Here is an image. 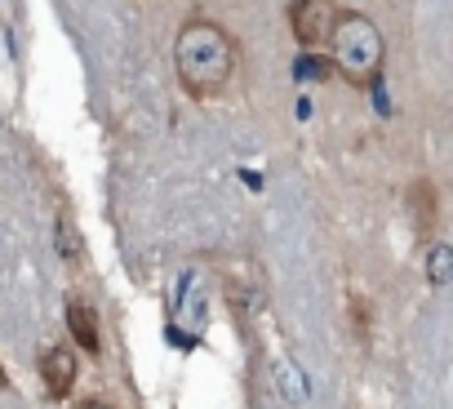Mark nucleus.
<instances>
[{
  "label": "nucleus",
  "mask_w": 453,
  "mask_h": 409,
  "mask_svg": "<svg viewBox=\"0 0 453 409\" xmlns=\"http://www.w3.org/2000/svg\"><path fill=\"white\" fill-rule=\"evenodd\" d=\"M409 200H413V228L426 236L431 223H435V191H431V182H418Z\"/></svg>",
  "instance_id": "obj_6"
},
{
  "label": "nucleus",
  "mask_w": 453,
  "mask_h": 409,
  "mask_svg": "<svg viewBox=\"0 0 453 409\" xmlns=\"http://www.w3.org/2000/svg\"><path fill=\"white\" fill-rule=\"evenodd\" d=\"M81 409H111V405H103V400H85Z\"/></svg>",
  "instance_id": "obj_8"
},
{
  "label": "nucleus",
  "mask_w": 453,
  "mask_h": 409,
  "mask_svg": "<svg viewBox=\"0 0 453 409\" xmlns=\"http://www.w3.org/2000/svg\"><path fill=\"white\" fill-rule=\"evenodd\" d=\"M76 356H72V347H50L45 351V360H41V378H45V391L54 396V400H67L72 396V387H76Z\"/></svg>",
  "instance_id": "obj_4"
},
{
  "label": "nucleus",
  "mask_w": 453,
  "mask_h": 409,
  "mask_svg": "<svg viewBox=\"0 0 453 409\" xmlns=\"http://www.w3.org/2000/svg\"><path fill=\"white\" fill-rule=\"evenodd\" d=\"M382 58H387V45H382V32L373 27V19L342 14L334 27V41H329V63L338 67V76L356 89H369L382 76Z\"/></svg>",
  "instance_id": "obj_2"
},
{
  "label": "nucleus",
  "mask_w": 453,
  "mask_h": 409,
  "mask_svg": "<svg viewBox=\"0 0 453 409\" xmlns=\"http://www.w3.org/2000/svg\"><path fill=\"white\" fill-rule=\"evenodd\" d=\"M173 67H178V81L191 98H209L218 94L226 81H232V67H236V45L218 23H187L173 41Z\"/></svg>",
  "instance_id": "obj_1"
},
{
  "label": "nucleus",
  "mask_w": 453,
  "mask_h": 409,
  "mask_svg": "<svg viewBox=\"0 0 453 409\" xmlns=\"http://www.w3.org/2000/svg\"><path fill=\"white\" fill-rule=\"evenodd\" d=\"M67 329H72V338H76L89 356H98V347H103V338H98V316H94V307H89L85 298H67Z\"/></svg>",
  "instance_id": "obj_5"
},
{
  "label": "nucleus",
  "mask_w": 453,
  "mask_h": 409,
  "mask_svg": "<svg viewBox=\"0 0 453 409\" xmlns=\"http://www.w3.org/2000/svg\"><path fill=\"white\" fill-rule=\"evenodd\" d=\"M426 276H431L435 285H449V281H453V250H449V245H435V250L426 254Z\"/></svg>",
  "instance_id": "obj_7"
},
{
  "label": "nucleus",
  "mask_w": 453,
  "mask_h": 409,
  "mask_svg": "<svg viewBox=\"0 0 453 409\" xmlns=\"http://www.w3.org/2000/svg\"><path fill=\"white\" fill-rule=\"evenodd\" d=\"M294 36L303 41V45H329L334 41V27H338V0H298L294 5Z\"/></svg>",
  "instance_id": "obj_3"
}]
</instances>
